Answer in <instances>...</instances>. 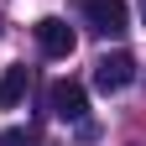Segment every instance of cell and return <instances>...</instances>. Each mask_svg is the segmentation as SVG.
I'll list each match as a JSON object with an SVG mask.
<instances>
[{"label":"cell","instance_id":"7","mask_svg":"<svg viewBox=\"0 0 146 146\" xmlns=\"http://www.w3.org/2000/svg\"><path fill=\"white\" fill-rule=\"evenodd\" d=\"M141 21H146V0H141Z\"/></svg>","mask_w":146,"mask_h":146},{"label":"cell","instance_id":"3","mask_svg":"<svg viewBox=\"0 0 146 146\" xmlns=\"http://www.w3.org/2000/svg\"><path fill=\"white\" fill-rule=\"evenodd\" d=\"M73 42H78V36H73V26L63 16H42V21H36V47H42V58H68Z\"/></svg>","mask_w":146,"mask_h":146},{"label":"cell","instance_id":"2","mask_svg":"<svg viewBox=\"0 0 146 146\" xmlns=\"http://www.w3.org/2000/svg\"><path fill=\"white\" fill-rule=\"evenodd\" d=\"M131 78H136V58H131V52H104V58L94 63V84L104 89V94L131 89Z\"/></svg>","mask_w":146,"mask_h":146},{"label":"cell","instance_id":"1","mask_svg":"<svg viewBox=\"0 0 146 146\" xmlns=\"http://www.w3.org/2000/svg\"><path fill=\"white\" fill-rule=\"evenodd\" d=\"M78 11H84L89 31H99V36L131 31V5H125V0H78Z\"/></svg>","mask_w":146,"mask_h":146},{"label":"cell","instance_id":"6","mask_svg":"<svg viewBox=\"0 0 146 146\" xmlns=\"http://www.w3.org/2000/svg\"><path fill=\"white\" fill-rule=\"evenodd\" d=\"M0 146H26V131H0Z\"/></svg>","mask_w":146,"mask_h":146},{"label":"cell","instance_id":"5","mask_svg":"<svg viewBox=\"0 0 146 146\" xmlns=\"http://www.w3.org/2000/svg\"><path fill=\"white\" fill-rule=\"evenodd\" d=\"M26 89H31V68H21V63L5 68V73H0V110H16L26 99Z\"/></svg>","mask_w":146,"mask_h":146},{"label":"cell","instance_id":"4","mask_svg":"<svg viewBox=\"0 0 146 146\" xmlns=\"http://www.w3.org/2000/svg\"><path fill=\"white\" fill-rule=\"evenodd\" d=\"M47 104H52V115L58 120H84V110H89V94H84V84H73V78H58L47 89Z\"/></svg>","mask_w":146,"mask_h":146}]
</instances>
